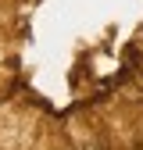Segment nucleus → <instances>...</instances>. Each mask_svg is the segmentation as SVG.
<instances>
[{
  "instance_id": "f257e3e1",
  "label": "nucleus",
  "mask_w": 143,
  "mask_h": 150,
  "mask_svg": "<svg viewBox=\"0 0 143 150\" xmlns=\"http://www.w3.org/2000/svg\"><path fill=\"white\" fill-rule=\"evenodd\" d=\"M82 150H93V146H82Z\"/></svg>"
}]
</instances>
